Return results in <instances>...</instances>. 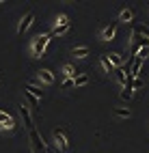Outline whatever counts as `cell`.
Instances as JSON below:
<instances>
[{"label": "cell", "mask_w": 149, "mask_h": 153, "mask_svg": "<svg viewBox=\"0 0 149 153\" xmlns=\"http://www.w3.org/2000/svg\"><path fill=\"white\" fill-rule=\"evenodd\" d=\"M50 39H52V37H50V33H48V35H39V37H35V41H33V54H35V56H41V54L45 52Z\"/></svg>", "instance_id": "1"}, {"label": "cell", "mask_w": 149, "mask_h": 153, "mask_svg": "<svg viewBox=\"0 0 149 153\" xmlns=\"http://www.w3.org/2000/svg\"><path fill=\"white\" fill-rule=\"evenodd\" d=\"M17 110H19V114H22V119H24V127H26L28 131L35 129V125H33V117H31V110H28V106L24 104V101H19Z\"/></svg>", "instance_id": "2"}, {"label": "cell", "mask_w": 149, "mask_h": 153, "mask_svg": "<svg viewBox=\"0 0 149 153\" xmlns=\"http://www.w3.org/2000/svg\"><path fill=\"white\" fill-rule=\"evenodd\" d=\"M54 142H56V147L61 149V151H67L69 149V138L63 129H54Z\"/></svg>", "instance_id": "3"}, {"label": "cell", "mask_w": 149, "mask_h": 153, "mask_svg": "<svg viewBox=\"0 0 149 153\" xmlns=\"http://www.w3.org/2000/svg\"><path fill=\"white\" fill-rule=\"evenodd\" d=\"M33 19H35V13L33 11H28L24 17H22V22H19V26H17V33L19 35H24L28 28H31V24H33Z\"/></svg>", "instance_id": "4"}, {"label": "cell", "mask_w": 149, "mask_h": 153, "mask_svg": "<svg viewBox=\"0 0 149 153\" xmlns=\"http://www.w3.org/2000/svg\"><path fill=\"white\" fill-rule=\"evenodd\" d=\"M15 121H13V117H9L7 112H2L0 110V129H15Z\"/></svg>", "instance_id": "5"}, {"label": "cell", "mask_w": 149, "mask_h": 153, "mask_svg": "<svg viewBox=\"0 0 149 153\" xmlns=\"http://www.w3.org/2000/svg\"><path fill=\"white\" fill-rule=\"evenodd\" d=\"M37 76H39V80L45 82V84H52V82H54V76H52V71H50V69H39Z\"/></svg>", "instance_id": "6"}, {"label": "cell", "mask_w": 149, "mask_h": 153, "mask_svg": "<svg viewBox=\"0 0 149 153\" xmlns=\"http://www.w3.org/2000/svg\"><path fill=\"white\" fill-rule=\"evenodd\" d=\"M115 33H117V22H112L110 26H106V28H104V33H102V37L106 39V41H110V39L115 37Z\"/></svg>", "instance_id": "7"}, {"label": "cell", "mask_w": 149, "mask_h": 153, "mask_svg": "<svg viewBox=\"0 0 149 153\" xmlns=\"http://www.w3.org/2000/svg\"><path fill=\"white\" fill-rule=\"evenodd\" d=\"M115 80L119 84H125V80H127V74H125V69H123V65L119 67V69H115Z\"/></svg>", "instance_id": "8"}, {"label": "cell", "mask_w": 149, "mask_h": 153, "mask_svg": "<svg viewBox=\"0 0 149 153\" xmlns=\"http://www.w3.org/2000/svg\"><path fill=\"white\" fill-rule=\"evenodd\" d=\"M72 54H74L76 58H84V56L91 54V50H89L86 45H82V48H74V50H72Z\"/></svg>", "instance_id": "9"}, {"label": "cell", "mask_w": 149, "mask_h": 153, "mask_svg": "<svg viewBox=\"0 0 149 153\" xmlns=\"http://www.w3.org/2000/svg\"><path fill=\"white\" fill-rule=\"evenodd\" d=\"M108 60H110V65L115 67V69H119L123 65V56L121 54H108Z\"/></svg>", "instance_id": "10"}, {"label": "cell", "mask_w": 149, "mask_h": 153, "mask_svg": "<svg viewBox=\"0 0 149 153\" xmlns=\"http://www.w3.org/2000/svg\"><path fill=\"white\" fill-rule=\"evenodd\" d=\"M99 63H102V67L106 69V74H115V67L110 65V60H108V54H104V56H99Z\"/></svg>", "instance_id": "11"}, {"label": "cell", "mask_w": 149, "mask_h": 153, "mask_svg": "<svg viewBox=\"0 0 149 153\" xmlns=\"http://www.w3.org/2000/svg\"><path fill=\"white\" fill-rule=\"evenodd\" d=\"M24 91H28V93L35 95L37 99H41V97H43V91L39 88V86H35V84H26V88H24Z\"/></svg>", "instance_id": "12"}, {"label": "cell", "mask_w": 149, "mask_h": 153, "mask_svg": "<svg viewBox=\"0 0 149 153\" xmlns=\"http://www.w3.org/2000/svg\"><path fill=\"white\" fill-rule=\"evenodd\" d=\"M69 30V24H61V26H54V30L50 33V37H58V35H65Z\"/></svg>", "instance_id": "13"}, {"label": "cell", "mask_w": 149, "mask_h": 153, "mask_svg": "<svg viewBox=\"0 0 149 153\" xmlns=\"http://www.w3.org/2000/svg\"><path fill=\"white\" fill-rule=\"evenodd\" d=\"M132 19H134V13L130 9H123V11L119 13V22H132Z\"/></svg>", "instance_id": "14"}, {"label": "cell", "mask_w": 149, "mask_h": 153, "mask_svg": "<svg viewBox=\"0 0 149 153\" xmlns=\"http://www.w3.org/2000/svg\"><path fill=\"white\" fill-rule=\"evenodd\" d=\"M132 30L134 33H141L143 37L149 39V26H143V24H132Z\"/></svg>", "instance_id": "15"}, {"label": "cell", "mask_w": 149, "mask_h": 153, "mask_svg": "<svg viewBox=\"0 0 149 153\" xmlns=\"http://www.w3.org/2000/svg\"><path fill=\"white\" fill-rule=\"evenodd\" d=\"M63 74H65L67 78H72V80H74L76 76H80V74H78V71L74 69V65H65V67H63Z\"/></svg>", "instance_id": "16"}, {"label": "cell", "mask_w": 149, "mask_h": 153, "mask_svg": "<svg viewBox=\"0 0 149 153\" xmlns=\"http://www.w3.org/2000/svg\"><path fill=\"white\" fill-rule=\"evenodd\" d=\"M84 84H89V76L80 74V76H76V78H74V86H84Z\"/></svg>", "instance_id": "17"}, {"label": "cell", "mask_w": 149, "mask_h": 153, "mask_svg": "<svg viewBox=\"0 0 149 153\" xmlns=\"http://www.w3.org/2000/svg\"><path fill=\"white\" fill-rule=\"evenodd\" d=\"M115 114H117V117H121V119H130V117H132V112H130V110H125V108H115Z\"/></svg>", "instance_id": "18"}, {"label": "cell", "mask_w": 149, "mask_h": 153, "mask_svg": "<svg viewBox=\"0 0 149 153\" xmlns=\"http://www.w3.org/2000/svg\"><path fill=\"white\" fill-rule=\"evenodd\" d=\"M147 56H149V48H141V50H138V54H136L138 60H145Z\"/></svg>", "instance_id": "19"}, {"label": "cell", "mask_w": 149, "mask_h": 153, "mask_svg": "<svg viewBox=\"0 0 149 153\" xmlns=\"http://www.w3.org/2000/svg\"><path fill=\"white\" fill-rule=\"evenodd\" d=\"M24 95L28 97V101H31V104H33V106H39V99H37L35 95H31V93H28V91H24Z\"/></svg>", "instance_id": "20"}, {"label": "cell", "mask_w": 149, "mask_h": 153, "mask_svg": "<svg viewBox=\"0 0 149 153\" xmlns=\"http://www.w3.org/2000/svg\"><path fill=\"white\" fill-rule=\"evenodd\" d=\"M61 24H69V17L67 15H61V17L56 19V26H61Z\"/></svg>", "instance_id": "21"}, {"label": "cell", "mask_w": 149, "mask_h": 153, "mask_svg": "<svg viewBox=\"0 0 149 153\" xmlns=\"http://www.w3.org/2000/svg\"><path fill=\"white\" fill-rule=\"evenodd\" d=\"M63 88H74V80H72V78H65V82H63Z\"/></svg>", "instance_id": "22"}, {"label": "cell", "mask_w": 149, "mask_h": 153, "mask_svg": "<svg viewBox=\"0 0 149 153\" xmlns=\"http://www.w3.org/2000/svg\"><path fill=\"white\" fill-rule=\"evenodd\" d=\"M141 86H143V82H141V80L136 78V80H134V91H136V88H141Z\"/></svg>", "instance_id": "23"}, {"label": "cell", "mask_w": 149, "mask_h": 153, "mask_svg": "<svg viewBox=\"0 0 149 153\" xmlns=\"http://www.w3.org/2000/svg\"><path fill=\"white\" fill-rule=\"evenodd\" d=\"M147 9H149V4H147Z\"/></svg>", "instance_id": "24"}]
</instances>
